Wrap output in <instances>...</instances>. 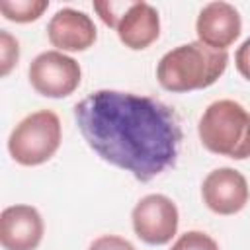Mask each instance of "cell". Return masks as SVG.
Listing matches in <instances>:
<instances>
[{
	"mask_svg": "<svg viewBox=\"0 0 250 250\" xmlns=\"http://www.w3.org/2000/svg\"><path fill=\"white\" fill-rule=\"evenodd\" d=\"M62 141L61 119L51 109L25 115L8 137V152L21 166H39L55 156Z\"/></svg>",
	"mask_w": 250,
	"mask_h": 250,
	"instance_id": "cell-4",
	"label": "cell"
},
{
	"mask_svg": "<svg viewBox=\"0 0 250 250\" xmlns=\"http://www.w3.org/2000/svg\"><path fill=\"white\" fill-rule=\"evenodd\" d=\"M201 199L215 215H236L250 199L248 182L230 166L215 168L201 182Z\"/></svg>",
	"mask_w": 250,
	"mask_h": 250,
	"instance_id": "cell-7",
	"label": "cell"
},
{
	"mask_svg": "<svg viewBox=\"0 0 250 250\" xmlns=\"http://www.w3.org/2000/svg\"><path fill=\"white\" fill-rule=\"evenodd\" d=\"M43 234L45 223L33 205L16 203L0 213V244L4 250H37Z\"/></svg>",
	"mask_w": 250,
	"mask_h": 250,
	"instance_id": "cell-10",
	"label": "cell"
},
{
	"mask_svg": "<svg viewBox=\"0 0 250 250\" xmlns=\"http://www.w3.org/2000/svg\"><path fill=\"white\" fill-rule=\"evenodd\" d=\"M27 78L31 88L39 96L59 100L74 94L82 80V68L76 59L53 49L39 53L31 61L27 68Z\"/></svg>",
	"mask_w": 250,
	"mask_h": 250,
	"instance_id": "cell-5",
	"label": "cell"
},
{
	"mask_svg": "<svg viewBox=\"0 0 250 250\" xmlns=\"http://www.w3.org/2000/svg\"><path fill=\"white\" fill-rule=\"evenodd\" d=\"M131 225L139 240L150 246L168 244L180 225L176 203L164 193H148L137 201L131 211Z\"/></svg>",
	"mask_w": 250,
	"mask_h": 250,
	"instance_id": "cell-6",
	"label": "cell"
},
{
	"mask_svg": "<svg viewBox=\"0 0 250 250\" xmlns=\"http://www.w3.org/2000/svg\"><path fill=\"white\" fill-rule=\"evenodd\" d=\"M47 39L57 51L80 53L90 49L98 39V29L94 20L74 8H61L51 16L47 23Z\"/></svg>",
	"mask_w": 250,
	"mask_h": 250,
	"instance_id": "cell-9",
	"label": "cell"
},
{
	"mask_svg": "<svg viewBox=\"0 0 250 250\" xmlns=\"http://www.w3.org/2000/svg\"><path fill=\"white\" fill-rule=\"evenodd\" d=\"M20 61V41L8 31L0 29V74L8 76Z\"/></svg>",
	"mask_w": 250,
	"mask_h": 250,
	"instance_id": "cell-13",
	"label": "cell"
},
{
	"mask_svg": "<svg viewBox=\"0 0 250 250\" xmlns=\"http://www.w3.org/2000/svg\"><path fill=\"white\" fill-rule=\"evenodd\" d=\"M227 66V51H215L201 41H191L162 55L156 64V80L164 90L184 94L213 86Z\"/></svg>",
	"mask_w": 250,
	"mask_h": 250,
	"instance_id": "cell-2",
	"label": "cell"
},
{
	"mask_svg": "<svg viewBox=\"0 0 250 250\" xmlns=\"http://www.w3.org/2000/svg\"><path fill=\"white\" fill-rule=\"evenodd\" d=\"M92 6H94V10H96V14L100 16V20H102L107 27L115 29L117 23H119V20H121V16H123V14L127 12V8L131 6V2L105 0V2H94Z\"/></svg>",
	"mask_w": 250,
	"mask_h": 250,
	"instance_id": "cell-15",
	"label": "cell"
},
{
	"mask_svg": "<svg viewBox=\"0 0 250 250\" xmlns=\"http://www.w3.org/2000/svg\"><path fill=\"white\" fill-rule=\"evenodd\" d=\"M88 250H137V248L119 234H102L92 240Z\"/></svg>",
	"mask_w": 250,
	"mask_h": 250,
	"instance_id": "cell-16",
	"label": "cell"
},
{
	"mask_svg": "<svg viewBox=\"0 0 250 250\" xmlns=\"http://www.w3.org/2000/svg\"><path fill=\"white\" fill-rule=\"evenodd\" d=\"M195 33L203 45L215 51H227L242 33L240 14L229 2H209L197 14Z\"/></svg>",
	"mask_w": 250,
	"mask_h": 250,
	"instance_id": "cell-8",
	"label": "cell"
},
{
	"mask_svg": "<svg viewBox=\"0 0 250 250\" xmlns=\"http://www.w3.org/2000/svg\"><path fill=\"white\" fill-rule=\"evenodd\" d=\"M49 8L47 0H2L0 12L8 21L16 23H29L43 16Z\"/></svg>",
	"mask_w": 250,
	"mask_h": 250,
	"instance_id": "cell-12",
	"label": "cell"
},
{
	"mask_svg": "<svg viewBox=\"0 0 250 250\" xmlns=\"http://www.w3.org/2000/svg\"><path fill=\"white\" fill-rule=\"evenodd\" d=\"M86 145L107 164L150 182L178 160L184 139L176 111L152 96L96 90L74 105Z\"/></svg>",
	"mask_w": 250,
	"mask_h": 250,
	"instance_id": "cell-1",
	"label": "cell"
},
{
	"mask_svg": "<svg viewBox=\"0 0 250 250\" xmlns=\"http://www.w3.org/2000/svg\"><path fill=\"white\" fill-rule=\"evenodd\" d=\"M119 41L131 51H143L150 47L160 35L158 10L148 2H131L127 12L121 16L117 27Z\"/></svg>",
	"mask_w": 250,
	"mask_h": 250,
	"instance_id": "cell-11",
	"label": "cell"
},
{
	"mask_svg": "<svg viewBox=\"0 0 250 250\" xmlns=\"http://www.w3.org/2000/svg\"><path fill=\"white\" fill-rule=\"evenodd\" d=\"M197 135L213 154L232 160L250 158V111L234 100L209 104L199 117Z\"/></svg>",
	"mask_w": 250,
	"mask_h": 250,
	"instance_id": "cell-3",
	"label": "cell"
},
{
	"mask_svg": "<svg viewBox=\"0 0 250 250\" xmlns=\"http://www.w3.org/2000/svg\"><path fill=\"white\" fill-rule=\"evenodd\" d=\"M234 64H236V70L240 72V76L250 82V37L244 39L240 43V47L236 49V53H234Z\"/></svg>",
	"mask_w": 250,
	"mask_h": 250,
	"instance_id": "cell-17",
	"label": "cell"
},
{
	"mask_svg": "<svg viewBox=\"0 0 250 250\" xmlns=\"http://www.w3.org/2000/svg\"><path fill=\"white\" fill-rule=\"evenodd\" d=\"M170 250H221L217 240L203 230H188L176 238Z\"/></svg>",
	"mask_w": 250,
	"mask_h": 250,
	"instance_id": "cell-14",
	"label": "cell"
}]
</instances>
